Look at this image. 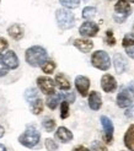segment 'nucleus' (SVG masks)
Wrapping results in <instances>:
<instances>
[{
  "label": "nucleus",
  "instance_id": "c756f323",
  "mask_svg": "<svg viewBox=\"0 0 134 151\" xmlns=\"http://www.w3.org/2000/svg\"><path fill=\"white\" fill-rule=\"evenodd\" d=\"M91 151H107V147L100 141H94L91 144Z\"/></svg>",
  "mask_w": 134,
  "mask_h": 151
},
{
  "label": "nucleus",
  "instance_id": "a878e982",
  "mask_svg": "<svg viewBox=\"0 0 134 151\" xmlns=\"http://www.w3.org/2000/svg\"><path fill=\"white\" fill-rule=\"evenodd\" d=\"M68 117H69V102L63 101L61 103V118L66 119Z\"/></svg>",
  "mask_w": 134,
  "mask_h": 151
},
{
  "label": "nucleus",
  "instance_id": "cd10ccee",
  "mask_svg": "<svg viewBox=\"0 0 134 151\" xmlns=\"http://www.w3.org/2000/svg\"><path fill=\"white\" fill-rule=\"evenodd\" d=\"M43 128L46 129L47 132H53L54 128H55V122L54 119H50V118H46L43 120Z\"/></svg>",
  "mask_w": 134,
  "mask_h": 151
},
{
  "label": "nucleus",
  "instance_id": "f257e3e1",
  "mask_svg": "<svg viewBox=\"0 0 134 151\" xmlns=\"http://www.w3.org/2000/svg\"><path fill=\"white\" fill-rule=\"evenodd\" d=\"M25 58H26L27 64H30L31 66L36 68V66H42L44 63L47 62L48 54H47V50L44 49L43 47H41V46H33V47L28 48L26 50Z\"/></svg>",
  "mask_w": 134,
  "mask_h": 151
},
{
  "label": "nucleus",
  "instance_id": "6e6552de",
  "mask_svg": "<svg viewBox=\"0 0 134 151\" xmlns=\"http://www.w3.org/2000/svg\"><path fill=\"white\" fill-rule=\"evenodd\" d=\"M99 25L97 24H95V22L92 21H85L83 25L80 26L79 28V32L81 36H84V37H95L96 35H97L99 32Z\"/></svg>",
  "mask_w": 134,
  "mask_h": 151
},
{
  "label": "nucleus",
  "instance_id": "6ab92c4d",
  "mask_svg": "<svg viewBox=\"0 0 134 151\" xmlns=\"http://www.w3.org/2000/svg\"><path fill=\"white\" fill-rule=\"evenodd\" d=\"M7 33H9L14 40H21L22 37H24V29H22V27L19 25V24H14L11 25L9 28H7Z\"/></svg>",
  "mask_w": 134,
  "mask_h": 151
},
{
  "label": "nucleus",
  "instance_id": "0eeeda50",
  "mask_svg": "<svg viewBox=\"0 0 134 151\" xmlns=\"http://www.w3.org/2000/svg\"><path fill=\"white\" fill-rule=\"evenodd\" d=\"M37 85H38L40 90L44 95H54V87L55 82L48 76H40L37 79Z\"/></svg>",
  "mask_w": 134,
  "mask_h": 151
},
{
  "label": "nucleus",
  "instance_id": "c85d7f7f",
  "mask_svg": "<svg viewBox=\"0 0 134 151\" xmlns=\"http://www.w3.org/2000/svg\"><path fill=\"white\" fill-rule=\"evenodd\" d=\"M44 145H46V149L48 151H57L58 150V144L53 140V139H46V141H44Z\"/></svg>",
  "mask_w": 134,
  "mask_h": 151
},
{
  "label": "nucleus",
  "instance_id": "423d86ee",
  "mask_svg": "<svg viewBox=\"0 0 134 151\" xmlns=\"http://www.w3.org/2000/svg\"><path fill=\"white\" fill-rule=\"evenodd\" d=\"M115 11H116V14L113 17L117 22L121 24V22H123L130 15L132 9H130L129 1L128 0H118L117 4L115 5Z\"/></svg>",
  "mask_w": 134,
  "mask_h": 151
},
{
  "label": "nucleus",
  "instance_id": "a211bd4d",
  "mask_svg": "<svg viewBox=\"0 0 134 151\" xmlns=\"http://www.w3.org/2000/svg\"><path fill=\"white\" fill-rule=\"evenodd\" d=\"M124 145L128 150L134 151V124H132L124 135Z\"/></svg>",
  "mask_w": 134,
  "mask_h": 151
},
{
  "label": "nucleus",
  "instance_id": "393cba45",
  "mask_svg": "<svg viewBox=\"0 0 134 151\" xmlns=\"http://www.w3.org/2000/svg\"><path fill=\"white\" fill-rule=\"evenodd\" d=\"M59 3L66 9H75L79 6L80 0H59Z\"/></svg>",
  "mask_w": 134,
  "mask_h": 151
},
{
  "label": "nucleus",
  "instance_id": "5701e85b",
  "mask_svg": "<svg viewBox=\"0 0 134 151\" xmlns=\"http://www.w3.org/2000/svg\"><path fill=\"white\" fill-rule=\"evenodd\" d=\"M81 15H83V17L85 20H90V19H92L96 15V7H94V6H86V7H84V10H83V12H81Z\"/></svg>",
  "mask_w": 134,
  "mask_h": 151
},
{
  "label": "nucleus",
  "instance_id": "2f4dec72",
  "mask_svg": "<svg viewBox=\"0 0 134 151\" xmlns=\"http://www.w3.org/2000/svg\"><path fill=\"white\" fill-rule=\"evenodd\" d=\"M7 46H9L7 41L1 37V38H0V53H3L5 49H7Z\"/></svg>",
  "mask_w": 134,
  "mask_h": 151
},
{
  "label": "nucleus",
  "instance_id": "f8f14e48",
  "mask_svg": "<svg viewBox=\"0 0 134 151\" xmlns=\"http://www.w3.org/2000/svg\"><path fill=\"white\" fill-rule=\"evenodd\" d=\"M113 65H115V69L118 74H123L125 70H127V59H125L121 53H116L115 57H113Z\"/></svg>",
  "mask_w": 134,
  "mask_h": 151
},
{
  "label": "nucleus",
  "instance_id": "7c9ffc66",
  "mask_svg": "<svg viewBox=\"0 0 134 151\" xmlns=\"http://www.w3.org/2000/svg\"><path fill=\"white\" fill-rule=\"evenodd\" d=\"M105 41H106V43L108 44V46H111V47L116 44V38L113 37V32L112 31H110V29H108V31L106 32V40Z\"/></svg>",
  "mask_w": 134,
  "mask_h": 151
},
{
  "label": "nucleus",
  "instance_id": "b1692460",
  "mask_svg": "<svg viewBox=\"0 0 134 151\" xmlns=\"http://www.w3.org/2000/svg\"><path fill=\"white\" fill-rule=\"evenodd\" d=\"M42 70L46 74H53V71L55 70V63L52 62V60H47V62L42 65Z\"/></svg>",
  "mask_w": 134,
  "mask_h": 151
},
{
  "label": "nucleus",
  "instance_id": "bb28decb",
  "mask_svg": "<svg viewBox=\"0 0 134 151\" xmlns=\"http://www.w3.org/2000/svg\"><path fill=\"white\" fill-rule=\"evenodd\" d=\"M122 44L124 48H129V47H134V36L132 33H128L124 36V38L122 41Z\"/></svg>",
  "mask_w": 134,
  "mask_h": 151
},
{
  "label": "nucleus",
  "instance_id": "9d476101",
  "mask_svg": "<svg viewBox=\"0 0 134 151\" xmlns=\"http://www.w3.org/2000/svg\"><path fill=\"white\" fill-rule=\"evenodd\" d=\"M101 87H102V90L105 92L111 93V92L116 91V88H117V81H116V79L112 76V75L105 74L101 78Z\"/></svg>",
  "mask_w": 134,
  "mask_h": 151
},
{
  "label": "nucleus",
  "instance_id": "f3484780",
  "mask_svg": "<svg viewBox=\"0 0 134 151\" xmlns=\"http://www.w3.org/2000/svg\"><path fill=\"white\" fill-rule=\"evenodd\" d=\"M54 82H55V85L59 88L63 90V91H69V90L71 88L70 81L68 80V78H66L64 74H57L55 79H54Z\"/></svg>",
  "mask_w": 134,
  "mask_h": 151
},
{
  "label": "nucleus",
  "instance_id": "c9c22d12",
  "mask_svg": "<svg viewBox=\"0 0 134 151\" xmlns=\"http://www.w3.org/2000/svg\"><path fill=\"white\" fill-rule=\"evenodd\" d=\"M73 151H90V150H89L87 147H85V146H76Z\"/></svg>",
  "mask_w": 134,
  "mask_h": 151
},
{
  "label": "nucleus",
  "instance_id": "4be33fe9",
  "mask_svg": "<svg viewBox=\"0 0 134 151\" xmlns=\"http://www.w3.org/2000/svg\"><path fill=\"white\" fill-rule=\"evenodd\" d=\"M31 109L33 114H40L43 109V102L41 99H37L33 102H31Z\"/></svg>",
  "mask_w": 134,
  "mask_h": 151
},
{
  "label": "nucleus",
  "instance_id": "a19ab883",
  "mask_svg": "<svg viewBox=\"0 0 134 151\" xmlns=\"http://www.w3.org/2000/svg\"><path fill=\"white\" fill-rule=\"evenodd\" d=\"M1 59H3V57H1V55H0V60H1Z\"/></svg>",
  "mask_w": 134,
  "mask_h": 151
},
{
  "label": "nucleus",
  "instance_id": "f03ea898",
  "mask_svg": "<svg viewBox=\"0 0 134 151\" xmlns=\"http://www.w3.org/2000/svg\"><path fill=\"white\" fill-rule=\"evenodd\" d=\"M40 139H41L40 132L37 130L33 125H31V127H28L26 132L19 138V141L26 147H35L40 142Z\"/></svg>",
  "mask_w": 134,
  "mask_h": 151
},
{
  "label": "nucleus",
  "instance_id": "39448f33",
  "mask_svg": "<svg viewBox=\"0 0 134 151\" xmlns=\"http://www.w3.org/2000/svg\"><path fill=\"white\" fill-rule=\"evenodd\" d=\"M133 95H134V82H130L127 87L121 88L120 93L117 96V106L121 108L130 107L133 102Z\"/></svg>",
  "mask_w": 134,
  "mask_h": 151
},
{
  "label": "nucleus",
  "instance_id": "f704fd0d",
  "mask_svg": "<svg viewBox=\"0 0 134 151\" xmlns=\"http://www.w3.org/2000/svg\"><path fill=\"white\" fill-rule=\"evenodd\" d=\"M125 52H127V54L129 58L134 59V47H129V48H125Z\"/></svg>",
  "mask_w": 134,
  "mask_h": 151
},
{
  "label": "nucleus",
  "instance_id": "ea45409f",
  "mask_svg": "<svg viewBox=\"0 0 134 151\" xmlns=\"http://www.w3.org/2000/svg\"><path fill=\"white\" fill-rule=\"evenodd\" d=\"M133 36H134V25H133Z\"/></svg>",
  "mask_w": 134,
  "mask_h": 151
},
{
  "label": "nucleus",
  "instance_id": "1a4fd4ad",
  "mask_svg": "<svg viewBox=\"0 0 134 151\" xmlns=\"http://www.w3.org/2000/svg\"><path fill=\"white\" fill-rule=\"evenodd\" d=\"M101 120V124H102V128H103V132H105V139H106V142L107 144H111L113 140V124H112V120H111L108 117L106 116H102L100 118Z\"/></svg>",
  "mask_w": 134,
  "mask_h": 151
},
{
  "label": "nucleus",
  "instance_id": "9b49d317",
  "mask_svg": "<svg viewBox=\"0 0 134 151\" xmlns=\"http://www.w3.org/2000/svg\"><path fill=\"white\" fill-rule=\"evenodd\" d=\"M75 87L78 90V92L83 97H85L87 96L89 88H90V80H89V78L84 76V75H79L75 79Z\"/></svg>",
  "mask_w": 134,
  "mask_h": 151
},
{
  "label": "nucleus",
  "instance_id": "ddd939ff",
  "mask_svg": "<svg viewBox=\"0 0 134 151\" xmlns=\"http://www.w3.org/2000/svg\"><path fill=\"white\" fill-rule=\"evenodd\" d=\"M3 63L9 68V69H16L19 66V59H17V55L15 54V52L12 50H9L7 53L3 55Z\"/></svg>",
  "mask_w": 134,
  "mask_h": 151
},
{
  "label": "nucleus",
  "instance_id": "2eb2a0df",
  "mask_svg": "<svg viewBox=\"0 0 134 151\" xmlns=\"http://www.w3.org/2000/svg\"><path fill=\"white\" fill-rule=\"evenodd\" d=\"M74 46H75L80 52L89 53L94 48V43H92V41L86 40V38H78V40L74 41Z\"/></svg>",
  "mask_w": 134,
  "mask_h": 151
},
{
  "label": "nucleus",
  "instance_id": "412c9836",
  "mask_svg": "<svg viewBox=\"0 0 134 151\" xmlns=\"http://www.w3.org/2000/svg\"><path fill=\"white\" fill-rule=\"evenodd\" d=\"M25 99L31 103L33 102L35 100L38 99V92H37V90L35 87H30L26 90V92H25Z\"/></svg>",
  "mask_w": 134,
  "mask_h": 151
},
{
  "label": "nucleus",
  "instance_id": "4c0bfd02",
  "mask_svg": "<svg viewBox=\"0 0 134 151\" xmlns=\"http://www.w3.org/2000/svg\"><path fill=\"white\" fill-rule=\"evenodd\" d=\"M0 151H6V147L4 145H1V144H0Z\"/></svg>",
  "mask_w": 134,
  "mask_h": 151
},
{
  "label": "nucleus",
  "instance_id": "20e7f679",
  "mask_svg": "<svg viewBox=\"0 0 134 151\" xmlns=\"http://www.w3.org/2000/svg\"><path fill=\"white\" fill-rule=\"evenodd\" d=\"M91 64L96 69L106 71L111 66V58L105 50H96L91 55Z\"/></svg>",
  "mask_w": 134,
  "mask_h": 151
},
{
  "label": "nucleus",
  "instance_id": "e433bc0d",
  "mask_svg": "<svg viewBox=\"0 0 134 151\" xmlns=\"http://www.w3.org/2000/svg\"><path fill=\"white\" fill-rule=\"evenodd\" d=\"M3 135H4V128H3L1 125H0V138H1Z\"/></svg>",
  "mask_w": 134,
  "mask_h": 151
},
{
  "label": "nucleus",
  "instance_id": "aec40b11",
  "mask_svg": "<svg viewBox=\"0 0 134 151\" xmlns=\"http://www.w3.org/2000/svg\"><path fill=\"white\" fill-rule=\"evenodd\" d=\"M62 99H64V95H63V93L50 95V96H48V99H47V106H48L50 109H55L57 106L61 103Z\"/></svg>",
  "mask_w": 134,
  "mask_h": 151
},
{
  "label": "nucleus",
  "instance_id": "4468645a",
  "mask_svg": "<svg viewBox=\"0 0 134 151\" xmlns=\"http://www.w3.org/2000/svg\"><path fill=\"white\" fill-rule=\"evenodd\" d=\"M102 106V99L101 95L97 91H92L89 95V107L92 111H99Z\"/></svg>",
  "mask_w": 134,
  "mask_h": 151
},
{
  "label": "nucleus",
  "instance_id": "72a5a7b5",
  "mask_svg": "<svg viewBox=\"0 0 134 151\" xmlns=\"http://www.w3.org/2000/svg\"><path fill=\"white\" fill-rule=\"evenodd\" d=\"M64 99H65L64 101H68V102L71 103V102H74V100H75V95H74L73 92H70V93H68V95H65Z\"/></svg>",
  "mask_w": 134,
  "mask_h": 151
},
{
  "label": "nucleus",
  "instance_id": "dca6fc26",
  "mask_svg": "<svg viewBox=\"0 0 134 151\" xmlns=\"http://www.w3.org/2000/svg\"><path fill=\"white\" fill-rule=\"evenodd\" d=\"M55 137L58 140H61L62 142L66 144V142H69L73 140V133L68 129V128L65 127H59L57 132H55Z\"/></svg>",
  "mask_w": 134,
  "mask_h": 151
},
{
  "label": "nucleus",
  "instance_id": "473e14b6",
  "mask_svg": "<svg viewBox=\"0 0 134 151\" xmlns=\"http://www.w3.org/2000/svg\"><path fill=\"white\" fill-rule=\"evenodd\" d=\"M7 71H9V68H7L5 64H1V63H0V78H1V76H5V75L7 74Z\"/></svg>",
  "mask_w": 134,
  "mask_h": 151
},
{
  "label": "nucleus",
  "instance_id": "58836bf2",
  "mask_svg": "<svg viewBox=\"0 0 134 151\" xmlns=\"http://www.w3.org/2000/svg\"><path fill=\"white\" fill-rule=\"evenodd\" d=\"M128 1H129V3H134V0H128Z\"/></svg>",
  "mask_w": 134,
  "mask_h": 151
},
{
  "label": "nucleus",
  "instance_id": "7ed1b4c3",
  "mask_svg": "<svg viewBox=\"0 0 134 151\" xmlns=\"http://www.w3.org/2000/svg\"><path fill=\"white\" fill-rule=\"evenodd\" d=\"M55 19L58 22V26L62 29H69L75 25L74 14L70 12L68 9H58L55 11Z\"/></svg>",
  "mask_w": 134,
  "mask_h": 151
}]
</instances>
